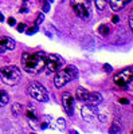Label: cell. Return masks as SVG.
<instances>
[{
	"mask_svg": "<svg viewBox=\"0 0 133 134\" xmlns=\"http://www.w3.org/2000/svg\"><path fill=\"white\" fill-rule=\"evenodd\" d=\"M46 59H47V55L43 51H38V52H34V54L23 52L22 54V66H23V69L27 72L38 74L44 69Z\"/></svg>",
	"mask_w": 133,
	"mask_h": 134,
	"instance_id": "obj_1",
	"label": "cell"
},
{
	"mask_svg": "<svg viewBox=\"0 0 133 134\" xmlns=\"http://www.w3.org/2000/svg\"><path fill=\"white\" fill-rule=\"evenodd\" d=\"M77 75H78V70H77V67L70 64V66L66 67V69L57 71V75H55V78H54V85L57 86L58 88H61L66 83L74 81L77 78Z\"/></svg>",
	"mask_w": 133,
	"mask_h": 134,
	"instance_id": "obj_2",
	"label": "cell"
},
{
	"mask_svg": "<svg viewBox=\"0 0 133 134\" xmlns=\"http://www.w3.org/2000/svg\"><path fill=\"white\" fill-rule=\"evenodd\" d=\"M0 78L2 81L8 85V86H15L19 83L20 78H22V74L19 71V69L16 66H4L0 69Z\"/></svg>",
	"mask_w": 133,
	"mask_h": 134,
	"instance_id": "obj_3",
	"label": "cell"
},
{
	"mask_svg": "<svg viewBox=\"0 0 133 134\" xmlns=\"http://www.w3.org/2000/svg\"><path fill=\"white\" fill-rule=\"evenodd\" d=\"M70 4H71L73 11L75 12V15L78 18H81L83 20L90 19V16H92L90 0H71Z\"/></svg>",
	"mask_w": 133,
	"mask_h": 134,
	"instance_id": "obj_4",
	"label": "cell"
},
{
	"mask_svg": "<svg viewBox=\"0 0 133 134\" xmlns=\"http://www.w3.org/2000/svg\"><path fill=\"white\" fill-rule=\"evenodd\" d=\"M28 94L32 99H35V100H39V102H46V100L49 99V93L47 90L44 88L40 83L38 82H32L30 83L28 86Z\"/></svg>",
	"mask_w": 133,
	"mask_h": 134,
	"instance_id": "obj_5",
	"label": "cell"
},
{
	"mask_svg": "<svg viewBox=\"0 0 133 134\" xmlns=\"http://www.w3.org/2000/svg\"><path fill=\"white\" fill-rule=\"evenodd\" d=\"M63 66V59L57 54H50L47 55V59H46V72L47 74H52V72H57L58 70L62 69Z\"/></svg>",
	"mask_w": 133,
	"mask_h": 134,
	"instance_id": "obj_6",
	"label": "cell"
},
{
	"mask_svg": "<svg viewBox=\"0 0 133 134\" xmlns=\"http://www.w3.org/2000/svg\"><path fill=\"white\" fill-rule=\"evenodd\" d=\"M132 78H133V71H132L130 69H125V70H123V71L117 72V74L114 75V78H113V81H114V83H116L117 86L125 88V87H128L129 83L132 82Z\"/></svg>",
	"mask_w": 133,
	"mask_h": 134,
	"instance_id": "obj_7",
	"label": "cell"
},
{
	"mask_svg": "<svg viewBox=\"0 0 133 134\" xmlns=\"http://www.w3.org/2000/svg\"><path fill=\"white\" fill-rule=\"evenodd\" d=\"M81 115L85 121L87 122H93L95 121L97 118V110H95V106H90V105H86L82 107L81 110Z\"/></svg>",
	"mask_w": 133,
	"mask_h": 134,
	"instance_id": "obj_8",
	"label": "cell"
},
{
	"mask_svg": "<svg viewBox=\"0 0 133 134\" xmlns=\"http://www.w3.org/2000/svg\"><path fill=\"white\" fill-rule=\"evenodd\" d=\"M62 103H63V107H65L66 113H67L69 115H73V113H74V99H73V95L70 93H65L63 94Z\"/></svg>",
	"mask_w": 133,
	"mask_h": 134,
	"instance_id": "obj_9",
	"label": "cell"
},
{
	"mask_svg": "<svg viewBox=\"0 0 133 134\" xmlns=\"http://www.w3.org/2000/svg\"><path fill=\"white\" fill-rule=\"evenodd\" d=\"M15 48V42L8 36H0V54H4L7 50L11 51Z\"/></svg>",
	"mask_w": 133,
	"mask_h": 134,
	"instance_id": "obj_10",
	"label": "cell"
},
{
	"mask_svg": "<svg viewBox=\"0 0 133 134\" xmlns=\"http://www.w3.org/2000/svg\"><path fill=\"white\" fill-rule=\"evenodd\" d=\"M130 2H132V0H109L110 8H112V11H114V12L121 11L125 5H128Z\"/></svg>",
	"mask_w": 133,
	"mask_h": 134,
	"instance_id": "obj_11",
	"label": "cell"
},
{
	"mask_svg": "<svg viewBox=\"0 0 133 134\" xmlns=\"http://www.w3.org/2000/svg\"><path fill=\"white\" fill-rule=\"evenodd\" d=\"M86 102L90 106H98L102 102V95L99 93H89V97L86 99Z\"/></svg>",
	"mask_w": 133,
	"mask_h": 134,
	"instance_id": "obj_12",
	"label": "cell"
},
{
	"mask_svg": "<svg viewBox=\"0 0 133 134\" xmlns=\"http://www.w3.org/2000/svg\"><path fill=\"white\" fill-rule=\"evenodd\" d=\"M87 97H89V91L86 90V88L78 87V88L75 90V98L78 99V100H81V102H86Z\"/></svg>",
	"mask_w": 133,
	"mask_h": 134,
	"instance_id": "obj_13",
	"label": "cell"
},
{
	"mask_svg": "<svg viewBox=\"0 0 133 134\" xmlns=\"http://www.w3.org/2000/svg\"><path fill=\"white\" fill-rule=\"evenodd\" d=\"M26 115H27L28 121L31 122V125H34V122L36 121V117H38L36 110L32 109V107H27V109H26Z\"/></svg>",
	"mask_w": 133,
	"mask_h": 134,
	"instance_id": "obj_14",
	"label": "cell"
},
{
	"mask_svg": "<svg viewBox=\"0 0 133 134\" xmlns=\"http://www.w3.org/2000/svg\"><path fill=\"white\" fill-rule=\"evenodd\" d=\"M8 102H9V95L4 90H0V107L6 106Z\"/></svg>",
	"mask_w": 133,
	"mask_h": 134,
	"instance_id": "obj_15",
	"label": "cell"
},
{
	"mask_svg": "<svg viewBox=\"0 0 133 134\" xmlns=\"http://www.w3.org/2000/svg\"><path fill=\"white\" fill-rule=\"evenodd\" d=\"M22 113H23V106H22L20 103H18V102H15L12 105V114L14 115H20Z\"/></svg>",
	"mask_w": 133,
	"mask_h": 134,
	"instance_id": "obj_16",
	"label": "cell"
},
{
	"mask_svg": "<svg viewBox=\"0 0 133 134\" xmlns=\"http://www.w3.org/2000/svg\"><path fill=\"white\" fill-rule=\"evenodd\" d=\"M94 3H95V7H97V9L102 11V9H104V8L108 5L109 0H94Z\"/></svg>",
	"mask_w": 133,
	"mask_h": 134,
	"instance_id": "obj_17",
	"label": "cell"
},
{
	"mask_svg": "<svg viewBox=\"0 0 133 134\" xmlns=\"http://www.w3.org/2000/svg\"><path fill=\"white\" fill-rule=\"evenodd\" d=\"M109 131H110V134H117V133L121 131V127H120L118 124H114V125H112V127L109 129Z\"/></svg>",
	"mask_w": 133,
	"mask_h": 134,
	"instance_id": "obj_18",
	"label": "cell"
},
{
	"mask_svg": "<svg viewBox=\"0 0 133 134\" xmlns=\"http://www.w3.org/2000/svg\"><path fill=\"white\" fill-rule=\"evenodd\" d=\"M99 34H102V35H108V34H109V27L106 24L99 26Z\"/></svg>",
	"mask_w": 133,
	"mask_h": 134,
	"instance_id": "obj_19",
	"label": "cell"
},
{
	"mask_svg": "<svg viewBox=\"0 0 133 134\" xmlns=\"http://www.w3.org/2000/svg\"><path fill=\"white\" fill-rule=\"evenodd\" d=\"M43 20H44V15H43V14H39V15L36 16V19H35V26H39Z\"/></svg>",
	"mask_w": 133,
	"mask_h": 134,
	"instance_id": "obj_20",
	"label": "cell"
},
{
	"mask_svg": "<svg viewBox=\"0 0 133 134\" xmlns=\"http://www.w3.org/2000/svg\"><path fill=\"white\" fill-rule=\"evenodd\" d=\"M57 124H58V127H59L61 130H63V129H65V119H63V118H59Z\"/></svg>",
	"mask_w": 133,
	"mask_h": 134,
	"instance_id": "obj_21",
	"label": "cell"
},
{
	"mask_svg": "<svg viewBox=\"0 0 133 134\" xmlns=\"http://www.w3.org/2000/svg\"><path fill=\"white\" fill-rule=\"evenodd\" d=\"M36 31H38V26L32 27V28H30V30H27V34H30V35H31V34H35Z\"/></svg>",
	"mask_w": 133,
	"mask_h": 134,
	"instance_id": "obj_22",
	"label": "cell"
},
{
	"mask_svg": "<svg viewBox=\"0 0 133 134\" xmlns=\"http://www.w3.org/2000/svg\"><path fill=\"white\" fill-rule=\"evenodd\" d=\"M24 28H26V26H24L23 23L18 24V31H19V32H23V31H24Z\"/></svg>",
	"mask_w": 133,
	"mask_h": 134,
	"instance_id": "obj_23",
	"label": "cell"
},
{
	"mask_svg": "<svg viewBox=\"0 0 133 134\" xmlns=\"http://www.w3.org/2000/svg\"><path fill=\"white\" fill-rule=\"evenodd\" d=\"M43 11H44V12H49V11H50V4H49V3H46V4H44V7H43Z\"/></svg>",
	"mask_w": 133,
	"mask_h": 134,
	"instance_id": "obj_24",
	"label": "cell"
},
{
	"mask_svg": "<svg viewBox=\"0 0 133 134\" xmlns=\"http://www.w3.org/2000/svg\"><path fill=\"white\" fill-rule=\"evenodd\" d=\"M120 103H124V105H128V103H129V100H128L126 98H121V99H120Z\"/></svg>",
	"mask_w": 133,
	"mask_h": 134,
	"instance_id": "obj_25",
	"label": "cell"
},
{
	"mask_svg": "<svg viewBox=\"0 0 133 134\" xmlns=\"http://www.w3.org/2000/svg\"><path fill=\"white\" fill-rule=\"evenodd\" d=\"M104 69H105L106 72H110V71H112V67H110L109 64H105V66H104Z\"/></svg>",
	"mask_w": 133,
	"mask_h": 134,
	"instance_id": "obj_26",
	"label": "cell"
},
{
	"mask_svg": "<svg viewBox=\"0 0 133 134\" xmlns=\"http://www.w3.org/2000/svg\"><path fill=\"white\" fill-rule=\"evenodd\" d=\"M8 24H11V26H14V24H15V19H12V18H9V19H8Z\"/></svg>",
	"mask_w": 133,
	"mask_h": 134,
	"instance_id": "obj_27",
	"label": "cell"
},
{
	"mask_svg": "<svg viewBox=\"0 0 133 134\" xmlns=\"http://www.w3.org/2000/svg\"><path fill=\"white\" fill-rule=\"evenodd\" d=\"M129 27L133 28V23H132V16H129Z\"/></svg>",
	"mask_w": 133,
	"mask_h": 134,
	"instance_id": "obj_28",
	"label": "cell"
},
{
	"mask_svg": "<svg viewBox=\"0 0 133 134\" xmlns=\"http://www.w3.org/2000/svg\"><path fill=\"white\" fill-rule=\"evenodd\" d=\"M112 20H113V23H117V21H118V18H117V16H114Z\"/></svg>",
	"mask_w": 133,
	"mask_h": 134,
	"instance_id": "obj_29",
	"label": "cell"
},
{
	"mask_svg": "<svg viewBox=\"0 0 133 134\" xmlns=\"http://www.w3.org/2000/svg\"><path fill=\"white\" fill-rule=\"evenodd\" d=\"M3 20H4V19H3V15L0 14V21H3Z\"/></svg>",
	"mask_w": 133,
	"mask_h": 134,
	"instance_id": "obj_30",
	"label": "cell"
}]
</instances>
